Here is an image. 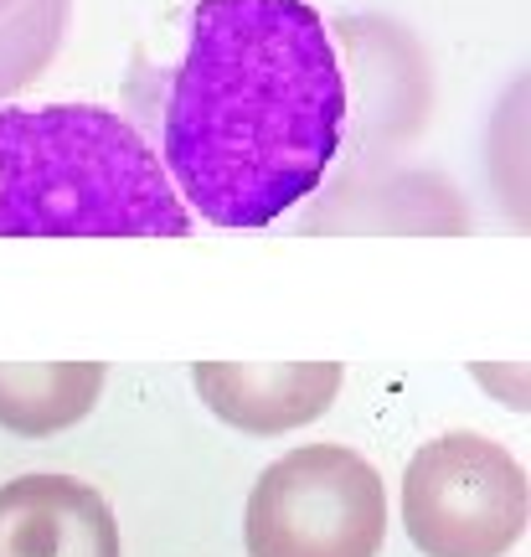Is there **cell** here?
I'll return each instance as SVG.
<instances>
[{
	"mask_svg": "<svg viewBox=\"0 0 531 557\" xmlns=\"http://www.w3.org/2000/svg\"><path fill=\"white\" fill-rule=\"evenodd\" d=\"M346 145V73L305 0H197L160 99V165L212 227H269Z\"/></svg>",
	"mask_w": 531,
	"mask_h": 557,
	"instance_id": "obj_1",
	"label": "cell"
},
{
	"mask_svg": "<svg viewBox=\"0 0 531 557\" xmlns=\"http://www.w3.org/2000/svg\"><path fill=\"white\" fill-rule=\"evenodd\" d=\"M192 212L103 103L0 109V238H186Z\"/></svg>",
	"mask_w": 531,
	"mask_h": 557,
	"instance_id": "obj_2",
	"label": "cell"
},
{
	"mask_svg": "<svg viewBox=\"0 0 531 557\" xmlns=\"http://www.w3.org/2000/svg\"><path fill=\"white\" fill-rule=\"evenodd\" d=\"M248 557H376L387 537V485L346 444H299L248 491Z\"/></svg>",
	"mask_w": 531,
	"mask_h": 557,
	"instance_id": "obj_3",
	"label": "cell"
},
{
	"mask_svg": "<svg viewBox=\"0 0 531 557\" xmlns=\"http://www.w3.org/2000/svg\"><path fill=\"white\" fill-rule=\"evenodd\" d=\"M527 517V470L501 438L449 429L408 459L403 527L423 557H506Z\"/></svg>",
	"mask_w": 531,
	"mask_h": 557,
	"instance_id": "obj_4",
	"label": "cell"
},
{
	"mask_svg": "<svg viewBox=\"0 0 531 557\" xmlns=\"http://www.w3.org/2000/svg\"><path fill=\"white\" fill-rule=\"evenodd\" d=\"M299 233H387V238H465L474 227L459 186L423 165H397L393 156H356L346 171L320 181Z\"/></svg>",
	"mask_w": 531,
	"mask_h": 557,
	"instance_id": "obj_5",
	"label": "cell"
},
{
	"mask_svg": "<svg viewBox=\"0 0 531 557\" xmlns=\"http://www.w3.org/2000/svg\"><path fill=\"white\" fill-rule=\"evenodd\" d=\"M331 41L341 73L356 78L361 99L356 156H387L397 139L418 135L429 114V62L413 32L387 16H341Z\"/></svg>",
	"mask_w": 531,
	"mask_h": 557,
	"instance_id": "obj_6",
	"label": "cell"
},
{
	"mask_svg": "<svg viewBox=\"0 0 531 557\" xmlns=\"http://www.w3.org/2000/svg\"><path fill=\"white\" fill-rule=\"evenodd\" d=\"M341 361H197L192 387L207 413L254 438H279L331 413L341 398Z\"/></svg>",
	"mask_w": 531,
	"mask_h": 557,
	"instance_id": "obj_7",
	"label": "cell"
},
{
	"mask_svg": "<svg viewBox=\"0 0 531 557\" xmlns=\"http://www.w3.org/2000/svg\"><path fill=\"white\" fill-rule=\"evenodd\" d=\"M0 557H124L114 506L78 475L5 480Z\"/></svg>",
	"mask_w": 531,
	"mask_h": 557,
	"instance_id": "obj_8",
	"label": "cell"
},
{
	"mask_svg": "<svg viewBox=\"0 0 531 557\" xmlns=\"http://www.w3.org/2000/svg\"><path fill=\"white\" fill-rule=\"evenodd\" d=\"M103 361H0V429L16 438H52L99 408Z\"/></svg>",
	"mask_w": 531,
	"mask_h": 557,
	"instance_id": "obj_9",
	"label": "cell"
},
{
	"mask_svg": "<svg viewBox=\"0 0 531 557\" xmlns=\"http://www.w3.org/2000/svg\"><path fill=\"white\" fill-rule=\"evenodd\" d=\"M67 21L73 0H11L0 11V99H16L52 67Z\"/></svg>",
	"mask_w": 531,
	"mask_h": 557,
	"instance_id": "obj_10",
	"label": "cell"
},
{
	"mask_svg": "<svg viewBox=\"0 0 531 557\" xmlns=\"http://www.w3.org/2000/svg\"><path fill=\"white\" fill-rule=\"evenodd\" d=\"M470 372H474V382H480L485 393H495L511 413H527L531 408V382H527V367H521V361H491V367L474 361Z\"/></svg>",
	"mask_w": 531,
	"mask_h": 557,
	"instance_id": "obj_11",
	"label": "cell"
},
{
	"mask_svg": "<svg viewBox=\"0 0 531 557\" xmlns=\"http://www.w3.org/2000/svg\"><path fill=\"white\" fill-rule=\"evenodd\" d=\"M5 5H11V0H0V11H5Z\"/></svg>",
	"mask_w": 531,
	"mask_h": 557,
	"instance_id": "obj_12",
	"label": "cell"
}]
</instances>
